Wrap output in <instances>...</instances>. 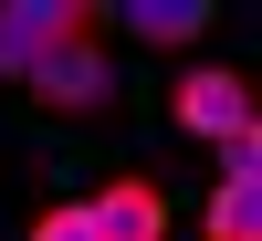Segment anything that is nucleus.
Segmentation results:
<instances>
[{
	"instance_id": "f257e3e1",
	"label": "nucleus",
	"mask_w": 262,
	"mask_h": 241,
	"mask_svg": "<svg viewBox=\"0 0 262 241\" xmlns=\"http://www.w3.org/2000/svg\"><path fill=\"white\" fill-rule=\"evenodd\" d=\"M168 116L189 126V137H242V126H262V95H252V74L242 63H189L179 84H168Z\"/></svg>"
},
{
	"instance_id": "f03ea898",
	"label": "nucleus",
	"mask_w": 262,
	"mask_h": 241,
	"mask_svg": "<svg viewBox=\"0 0 262 241\" xmlns=\"http://www.w3.org/2000/svg\"><path fill=\"white\" fill-rule=\"evenodd\" d=\"M21 84H32V105H53V116H105V105H116V63H105V42L42 53Z\"/></svg>"
},
{
	"instance_id": "7ed1b4c3",
	"label": "nucleus",
	"mask_w": 262,
	"mask_h": 241,
	"mask_svg": "<svg viewBox=\"0 0 262 241\" xmlns=\"http://www.w3.org/2000/svg\"><path fill=\"white\" fill-rule=\"evenodd\" d=\"M84 231H95V241H168V189H158V168L105 179L95 200H84Z\"/></svg>"
},
{
	"instance_id": "20e7f679",
	"label": "nucleus",
	"mask_w": 262,
	"mask_h": 241,
	"mask_svg": "<svg viewBox=\"0 0 262 241\" xmlns=\"http://www.w3.org/2000/svg\"><path fill=\"white\" fill-rule=\"evenodd\" d=\"M21 42L42 53H74V42H105V0H21Z\"/></svg>"
},
{
	"instance_id": "39448f33",
	"label": "nucleus",
	"mask_w": 262,
	"mask_h": 241,
	"mask_svg": "<svg viewBox=\"0 0 262 241\" xmlns=\"http://www.w3.org/2000/svg\"><path fill=\"white\" fill-rule=\"evenodd\" d=\"M200 241H262V179H210Z\"/></svg>"
},
{
	"instance_id": "423d86ee",
	"label": "nucleus",
	"mask_w": 262,
	"mask_h": 241,
	"mask_svg": "<svg viewBox=\"0 0 262 241\" xmlns=\"http://www.w3.org/2000/svg\"><path fill=\"white\" fill-rule=\"evenodd\" d=\"M126 21H137L147 42H200V21H210V0H137Z\"/></svg>"
},
{
	"instance_id": "0eeeda50",
	"label": "nucleus",
	"mask_w": 262,
	"mask_h": 241,
	"mask_svg": "<svg viewBox=\"0 0 262 241\" xmlns=\"http://www.w3.org/2000/svg\"><path fill=\"white\" fill-rule=\"evenodd\" d=\"M21 241H95V231H84V200H53V210H42Z\"/></svg>"
},
{
	"instance_id": "6e6552de",
	"label": "nucleus",
	"mask_w": 262,
	"mask_h": 241,
	"mask_svg": "<svg viewBox=\"0 0 262 241\" xmlns=\"http://www.w3.org/2000/svg\"><path fill=\"white\" fill-rule=\"evenodd\" d=\"M221 179H262V126H242V137H221Z\"/></svg>"
},
{
	"instance_id": "1a4fd4ad",
	"label": "nucleus",
	"mask_w": 262,
	"mask_h": 241,
	"mask_svg": "<svg viewBox=\"0 0 262 241\" xmlns=\"http://www.w3.org/2000/svg\"><path fill=\"white\" fill-rule=\"evenodd\" d=\"M0 74H32V42H21V0H0Z\"/></svg>"
}]
</instances>
